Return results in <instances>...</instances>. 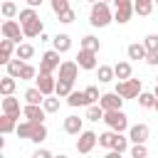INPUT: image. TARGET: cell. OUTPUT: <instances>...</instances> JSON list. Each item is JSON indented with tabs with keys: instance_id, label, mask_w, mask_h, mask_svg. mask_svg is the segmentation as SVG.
<instances>
[{
	"instance_id": "cell-23",
	"label": "cell",
	"mask_w": 158,
	"mask_h": 158,
	"mask_svg": "<svg viewBox=\"0 0 158 158\" xmlns=\"http://www.w3.org/2000/svg\"><path fill=\"white\" fill-rule=\"evenodd\" d=\"M15 79H17V77H12V74H5V77L0 79V94H2V96H7V94L15 91V86H17Z\"/></svg>"
},
{
	"instance_id": "cell-24",
	"label": "cell",
	"mask_w": 158,
	"mask_h": 158,
	"mask_svg": "<svg viewBox=\"0 0 158 158\" xmlns=\"http://www.w3.org/2000/svg\"><path fill=\"white\" fill-rule=\"evenodd\" d=\"M72 91H74V81H67V79H57V89H54V94H57V96L67 99Z\"/></svg>"
},
{
	"instance_id": "cell-18",
	"label": "cell",
	"mask_w": 158,
	"mask_h": 158,
	"mask_svg": "<svg viewBox=\"0 0 158 158\" xmlns=\"http://www.w3.org/2000/svg\"><path fill=\"white\" fill-rule=\"evenodd\" d=\"M15 128H17V116L2 114V116H0V133H2V136H7V133H12Z\"/></svg>"
},
{
	"instance_id": "cell-47",
	"label": "cell",
	"mask_w": 158,
	"mask_h": 158,
	"mask_svg": "<svg viewBox=\"0 0 158 158\" xmlns=\"http://www.w3.org/2000/svg\"><path fill=\"white\" fill-rule=\"evenodd\" d=\"M25 2H27L30 7H40V5H42V0H25Z\"/></svg>"
},
{
	"instance_id": "cell-33",
	"label": "cell",
	"mask_w": 158,
	"mask_h": 158,
	"mask_svg": "<svg viewBox=\"0 0 158 158\" xmlns=\"http://www.w3.org/2000/svg\"><path fill=\"white\" fill-rule=\"evenodd\" d=\"M32 54H35V47L32 44H17V49H15V57H20V59H32Z\"/></svg>"
},
{
	"instance_id": "cell-10",
	"label": "cell",
	"mask_w": 158,
	"mask_h": 158,
	"mask_svg": "<svg viewBox=\"0 0 158 158\" xmlns=\"http://www.w3.org/2000/svg\"><path fill=\"white\" fill-rule=\"evenodd\" d=\"M123 96L118 94V91H109V94H101V99H99V104L104 106V111H111V109H121L123 106Z\"/></svg>"
},
{
	"instance_id": "cell-3",
	"label": "cell",
	"mask_w": 158,
	"mask_h": 158,
	"mask_svg": "<svg viewBox=\"0 0 158 158\" xmlns=\"http://www.w3.org/2000/svg\"><path fill=\"white\" fill-rule=\"evenodd\" d=\"M104 123L109 128H114V131H126L128 128V116L121 109H111V111L104 114Z\"/></svg>"
},
{
	"instance_id": "cell-2",
	"label": "cell",
	"mask_w": 158,
	"mask_h": 158,
	"mask_svg": "<svg viewBox=\"0 0 158 158\" xmlns=\"http://www.w3.org/2000/svg\"><path fill=\"white\" fill-rule=\"evenodd\" d=\"M116 91H118L123 99H138V94L143 91V89H141V79H133V77L121 79V81L116 84Z\"/></svg>"
},
{
	"instance_id": "cell-32",
	"label": "cell",
	"mask_w": 158,
	"mask_h": 158,
	"mask_svg": "<svg viewBox=\"0 0 158 158\" xmlns=\"http://www.w3.org/2000/svg\"><path fill=\"white\" fill-rule=\"evenodd\" d=\"M81 47H84V49H91V52H99V49H101V42H99L94 35H86V37H81Z\"/></svg>"
},
{
	"instance_id": "cell-44",
	"label": "cell",
	"mask_w": 158,
	"mask_h": 158,
	"mask_svg": "<svg viewBox=\"0 0 158 158\" xmlns=\"http://www.w3.org/2000/svg\"><path fill=\"white\" fill-rule=\"evenodd\" d=\"M143 44H146L148 52H151V49H158V35H148V37L143 40Z\"/></svg>"
},
{
	"instance_id": "cell-28",
	"label": "cell",
	"mask_w": 158,
	"mask_h": 158,
	"mask_svg": "<svg viewBox=\"0 0 158 158\" xmlns=\"http://www.w3.org/2000/svg\"><path fill=\"white\" fill-rule=\"evenodd\" d=\"M35 123H37V121H30V118H25L22 123H17L15 133H17L20 138H30V136H32V128H35Z\"/></svg>"
},
{
	"instance_id": "cell-42",
	"label": "cell",
	"mask_w": 158,
	"mask_h": 158,
	"mask_svg": "<svg viewBox=\"0 0 158 158\" xmlns=\"http://www.w3.org/2000/svg\"><path fill=\"white\" fill-rule=\"evenodd\" d=\"M84 91H86V96H89V104H96V101L101 99V94H99V89H96V86H86Z\"/></svg>"
},
{
	"instance_id": "cell-26",
	"label": "cell",
	"mask_w": 158,
	"mask_h": 158,
	"mask_svg": "<svg viewBox=\"0 0 158 158\" xmlns=\"http://www.w3.org/2000/svg\"><path fill=\"white\" fill-rule=\"evenodd\" d=\"M30 141H32V143H42V141H47V126H44L42 121H37V123H35Z\"/></svg>"
},
{
	"instance_id": "cell-22",
	"label": "cell",
	"mask_w": 158,
	"mask_h": 158,
	"mask_svg": "<svg viewBox=\"0 0 158 158\" xmlns=\"http://www.w3.org/2000/svg\"><path fill=\"white\" fill-rule=\"evenodd\" d=\"M126 54H128V59H146L148 49H146V44H138V42H133V44H128Z\"/></svg>"
},
{
	"instance_id": "cell-21",
	"label": "cell",
	"mask_w": 158,
	"mask_h": 158,
	"mask_svg": "<svg viewBox=\"0 0 158 158\" xmlns=\"http://www.w3.org/2000/svg\"><path fill=\"white\" fill-rule=\"evenodd\" d=\"M52 44H54V49H57V52H69V47H72V37L62 32V35L52 37Z\"/></svg>"
},
{
	"instance_id": "cell-25",
	"label": "cell",
	"mask_w": 158,
	"mask_h": 158,
	"mask_svg": "<svg viewBox=\"0 0 158 158\" xmlns=\"http://www.w3.org/2000/svg\"><path fill=\"white\" fill-rule=\"evenodd\" d=\"M104 114H106V111H104L101 104H89V106H86V118H89V121H104Z\"/></svg>"
},
{
	"instance_id": "cell-19",
	"label": "cell",
	"mask_w": 158,
	"mask_h": 158,
	"mask_svg": "<svg viewBox=\"0 0 158 158\" xmlns=\"http://www.w3.org/2000/svg\"><path fill=\"white\" fill-rule=\"evenodd\" d=\"M44 101V91L40 86H30L25 91V104H42Z\"/></svg>"
},
{
	"instance_id": "cell-40",
	"label": "cell",
	"mask_w": 158,
	"mask_h": 158,
	"mask_svg": "<svg viewBox=\"0 0 158 158\" xmlns=\"http://www.w3.org/2000/svg\"><path fill=\"white\" fill-rule=\"evenodd\" d=\"M52 10L54 15H62L64 10H69V0H52Z\"/></svg>"
},
{
	"instance_id": "cell-15",
	"label": "cell",
	"mask_w": 158,
	"mask_h": 158,
	"mask_svg": "<svg viewBox=\"0 0 158 158\" xmlns=\"http://www.w3.org/2000/svg\"><path fill=\"white\" fill-rule=\"evenodd\" d=\"M22 32H25V37H40L44 32V25H42L40 17H35V20H30V22L22 25Z\"/></svg>"
},
{
	"instance_id": "cell-39",
	"label": "cell",
	"mask_w": 158,
	"mask_h": 158,
	"mask_svg": "<svg viewBox=\"0 0 158 158\" xmlns=\"http://www.w3.org/2000/svg\"><path fill=\"white\" fill-rule=\"evenodd\" d=\"M131 156H133V158H146V156H148V148H146L143 143H133Z\"/></svg>"
},
{
	"instance_id": "cell-30",
	"label": "cell",
	"mask_w": 158,
	"mask_h": 158,
	"mask_svg": "<svg viewBox=\"0 0 158 158\" xmlns=\"http://www.w3.org/2000/svg\"><path fill=\"white\" fill-rule=\"evenodd\" d=\"M114 74H116L118 81H121V79H128V77H131V64H128V62H116V64H114Z\"/></svg>"
},
{
	"instance_id": "cell-49",
	"label": "cell",
	"mask_w": 158,
	"mask_h": 158,
	"mask_svg": "<svg viewBox=\"0 0 158 158\" xmlns=\"http://www.w3.org/2000/svg\"><path fill=\"white\" fill-rule=\"evenodd\" d=\"M89 2H96V0H89Z\"/></svg>"
},
{
	"instance_id": "cell-4",
	"label": "cell",
	"mask_w": 158,
	"mask_h": 158,
	"mask_svg": "<svg viewBox=\"0 0 158 158\" xmlns=\"http://www.w3.org/2000/svg\"><path fill=\"white\" fill-rule=\"evenodd\" d=\"M114 5H116L114 22H118V25H126V22L131 20V15L136 12V10H133V0H114Z\"/></svg>"
},
{
	"instance_id": "cell-5",
	"label": "cell",
	"mask_w": 158,
	"mask_h": 158,
	"mask_svg": "<svg viewBox=\"0 0 158 158\" xmlns=\"http://www.w3.org/2000/svg\"><path fill=\"white\" fill-rule=\"evenodd\" d=\"M99 143V136L94 133V131H81L79 133V138H77V151L81 153V156H86V153H91L94 151V146Z\"/></svg>"
},
{
	"instance_id": "cell-37",
	"label": "cell",
	"mask_w": 158,
	"mask_h": 158,
	"mask_svg": "<svg viewBox=\"0 0 158 158\" xmlns=\"http://www.w3.org/2000/svg\"><path fill=\"white\" fill-rule=\"evenodd\" d=\"M35 17H40L37 10H35V7H25V10H20V17H17V20H20V25H25V22H30V20H35Z\"/></svg>"
},
{
	"instance_id": "cell-8",
	"label": "cell",
	"mask_w": 158,
	"mask_h": 158,
	"mask_svg": "<svg viewBox=\"0 0 158 158\" xmlns=\"http://www.w3.org/2000/svg\"><path fill=\"white\" fill-rule=\"evenodd\" d=\"M77 64L81 67V69H96L99 67V62H96V52H91V49H79V54H77Z\"/></svg>"
},
{
	"instance_id": "cell-16",
	"label": "cell",
	"mask_w": 158,
	"mask_h": 158,
	"mask_svg": "<svg viewBox=\"0 0 158 158\" xmlns=\"http://www.w3.org/2000/svg\"><path fill=\"white\" fill-rule=\"evenodd\" d=\"M12 49H15V40H10V37L0 40V64H7L12 59Z\"/></svg>"
},
{
	"instance_id": "cell-46",
	"label": "cell",
	"mask_w": 158,
	"mask_h": 158,
	"mask_svg": "<svg viewBox=\"0 0 158 158\" xmlns=\"http://www.w3.org/2000/svg\"><path fill=\"white\" fill-rule=\"evenodd\" d=\"M32 158H52V153H49V151H44V148H37V151L32 153Z\"/></svg>"
},
{
	"instance_id": "cell-51",
	"label": "cell",
	"mask_w": 158,
	"mask_h": 158,
	"mask_svg": "<svg viewBox=\"0 0 158 158\" xmlns=\"http://www.w3.org/2000/svg\"><path fill=\"white\" fill-rule=\"evenodd\" d=\"M156 5H158V0H156Z\"/></svg>"
},
{
	"instance_id": "cell-29",
	"label": "cell",
	"mask_w": 158,
	"mask_h": 158,
	"mask_svg": "<svg viewBox=\"0 0 158 158\" xmlns=\"http://www.w3.org/2000/svg\"><path fill=\"white\" fill-rule=\"evenodd\" d=\"M5 67H7V74H12V77H17V79H20V74H22V67H25V59L15 57V59H10Z\"/></svg>"
},
{
	"instance_id": "cell-14",
	"label": "cell",
	"mask_w": 158,
	"mask_h": 158,
	"mask_svg": "<svg viewBox=\"0 0 158 158\" xmlns=\"http://www.w3.org/2000/svg\"><path fill=\"white\" fill-rule=\"evenodd\" d=\"M2 114H10V116H17V118H20L22 109H20V101H17L12 94L2 96Z\"/></svg>"
},
{
	"instance_id": "cell-50",
	"label": "cell",
	"mask_w": 158,
	"mask_h": 158,
	"mask_svg": "<svg viewBox=\"0 0 158 158\" xmlns=\"http://www.w3.org/2000/svg\"><path fill=\"white\" fill-rule=\"evenodd\" d=\"M104 2H109V0H104Z\"/></svg>"
},
{
	"instance_id": "cell-7",
	"label": "cell",
	"mask_w": 158,
	"mask_h": 158,
	"mask_svg": "<svg viewBox=\"0 0 158 158\" xmlns=\"http://www.w3.org/2000/svg\"><path fill=\"white\" fill-rule=\"evenodd\" d=\"M2 37H10V40H15V42L20 44V40L25 37V32H22V25H20V22H15L12 17H7V20L2 22Z\"/></svg>"
},
{
	"instance_id": "cell-31",
	"label": "cell",
	"mask_w": 158,
	"mask_h": 158,
	"mask_svg": "<svg viewBox=\"0 0 158 158\" xmlns=\"http://www.w3.org/2000/svg\"><path fill=\"white\" fill-rule=\"evenodd\" d=\"M59 99H62V96H57V94H54V96H52V94H49V96H44V101H42L44 111H47V114H54V111H59Z\"/></svg>"
},
{
	"instance_id": "cell-1",
	"label": "cell",
	"mask_w": 158,
	"mask_h": 158,
	"mask_svg": "<svg viewBox=\"0 0 158 158\" xmlns=\"http://www.w3.org/2000/svg\"><path fill=\"white\" fill-rule=\"evenodd\" d=\"M89 22H91V27H106L109 22H114V12L109 10V2H104V0L91 2Z\"/></svg>"
},
{
	"instance_id": "cell-12",
	"label": "cell",
	"mask_w": 158,
	"mask_h": 158,
	"mask_svg": "<svg viewBox=\"0 0 158 158\" xmlns=\"http://www.w3.org/2000/svg\"><path fill=\"white\" fill-rule=\"evenodd\" d=\"M44 106L42 104H25L22 106V116L30 118V121H44Z\"/></svg>"
},
{
	"instance_id": "cell-43",
	"label": "cell",
	"mask_w": 158,
	"mask_h": 158,
	"mask_svg": "<svg viewBox=\"0 0 158 158\" xmlns=\"http://www.w3.org/2000/svg\"><path fill=\"white\" fill-rule=\"evenodd\" d=\"M57 17H59V22L69 25V22H74V17H77V15H74V10L69 7V10H64V12H62V15H57Z\"/></svg>"
},
{
	"instance_id": "cell-41",
	"label": "cell",
	"mask_w": 158,
	"mask_h": 158,
	"mask_svg": "<svg viewBox=\"0 0 158 158\" xmlns=\"http://www.w3.org/2000/svg\"><path fill=\"white\" fill-rule=\"evenodd\" d=\"M2 15H5V17H15V15H17V7H15V2L5 0V2H2Z\"/></svg>"
},
{
	"instance_id": "cell-20",
	"label": "cell",
	"mask_w": 158,
	"mask_h": 158,
	"mask_svg": "<svg viewBox=\"0 0 158 158\" xmlns=\"http://www.w3.org/2000/svg\"><path fill=\"white\" fill-rule=\"evenodd\" d=\"M67 104L69 106H89V96H86V91H72L69 96H67Z\"/></svg>"
},
{
	"instance_id": "cell-48",
	"label": "cell",
	"mask_w": 158,
	"mask_h": 158,
	"mask_svg": "<svg viewBox=\"0 0 158 158\" xmlns=\"http://www.w3.org/2000/svg\"><path fill=\"white\" fill-rule=\"evenodd\" d=\"M153 109H156V111H158V99H156V106H153Z\"/></svg>"
},
{
	"instance_id": "cell-17",
	"label": "cell",
	"mask_w": 158,
	"mask_h": 158,
	"mask_svg": "<svg viewBox=\"0 0 158 158\" xmlns=\"http://www.w3.org/2000/svg\"><path fill=\"white\" fill-rule=\"evenodd\" d=\"M81 121H84V118H79V116H74V114L67 116V118H64V131H67L69 136H79V133L84 131V128H81Z\"/></svg>"
},
{
	"instance_id": "cell-38",
	"label": "cell",
	"mask_w": 158,
	"mask_h": 158,
	"mask_svg": "<svg viewBox=\"0 0 158 158\" xmlns=\"http://www.w3.org/2000/svg\"><path fill=\"white\" fill-rule=\"evenodd\" d=\"M37 72H40V69H35L32 64H27V62H25V67H22V74H20V79H25V81H27V79H35V77H37Z\"/></svg>"
},
{
	"instance_id": "cell-9",
	"label": "cell",
	"mask_w": 158,
	"mask_h": 158,
	"mask_svg": "<svg viewBox=\"0 0 158 158\" xmlns=\"http://www.w3.org/2000/svg\"><path fill=\"white\" fill-rule=\"evenodd\" d=\"M37 86L44 91V96H49L57 89V79L52 77V72H37Z\"/></svg>"
},
{
	"instance_id": "cell-36",
	"label": "cell",
	"mask_w": 158,
	"mask_h": 158,
	"mask_svg": "<svg viewBox=\"0 0 158 158\" xmlns=\"http://www.w3.org/2000/svg\"><path fill=\"white\" fill-rule=\"evenodd\" d=\"M114 136H116V131L111 128V131H104V133H99V146L101 148H111V143H114Z\"/></svg>"
},
{
	"instance_id": "cell-13",
	"label": "cell",
	"mask_w": 158,
	"mask_h": 158,
	"mask_svg": "<svg viewBox=\"0 0 158 158\" xmlns=\"http://www.w3.org/2000/svg\"><path fill=\"white\" fill-rule=\"evenodd\" d=\"M148 136H151V131H148V126H146V123H136V126H131V128H128V138H131L133 143H146V141H148Z\"/></svg>"
},
{
	"instance_id": "cell-45",
	"label": "cell",
	"mask_w": 158,
	"mask_h": 158,
	"mask_svg": "<svg viewBox=\"0 0 158 158\" xmlns=\"http://www.w3.org/2000/svg\"><path fill=\"white\" fill-rule=\"evenodd\" d=\"M146 64H151V67L158 64V49H151V52L146 54Z\"/></svg>"
},
{
	"instance_id": "cell-35",
	"label": "cell",
	"mask_w": 158,
	"mask_h": 158,
	"mask_svg": "<svg viewBox=\"0 0 158 158\" xmlns=\"http://www.w3.org/2000/svg\"><path fill=\"white\" fill-rule=\"evenodd\" d=\"M138 106H143V109H153V106H156V94L141 91V94H138Z\"/></svg>"
},
{
	"instance_id": "cell-6",
	"label": "cell",
	"mask_w": 158,
	"mask_h": 158,
	"mask_svg": "<svg viewBox=\"0 0 158 158\" xmlns=\"http://www.w3.org/2000/svg\"><path fill=\"white\" fill-rule=\"evenodd\" d=\"M59 54L62 52H57V49H47L44 54H42V59H40V72H54V69H59Z\"/></svg>"
},
{
	"instance_id": "cell-11",
	"label": "cell",
	"mask_w": 158,
	"mask_h": 158,
	"mask_svg": "<svg viewBox=\"0 0 158 158\" xmlns=\"http://www.w3.org/2000/svg\"><path fill=\"white\" fill-rule=\"evenodd\" d=\"M79 64H77V59L72 62V59H67V62H62L59 64V79H67V81H74L77 79V74H79Z\"/></svg>"
},
{
	"instance_id": "cell-34",
	"label": "cell",
	"mask_w": 158,
	"mask_h": 158,
	"mask_svg": "<svg viewBox=\"0 0 158 158\" xmlns=\"http://www.w3.org/2000/svg\"><path fill=\"white\" fill-rule=\"evenodd\" d=\"M96 74H99V81H101V84H106V81H111V79L116 77V74H114V67H109V64H101Z\"/></svg>"
},
{
	"instance_id": "cell-27",
	"label": "cell",
	"mask_w": 158,
	"mask_h": 158,
	"mask_svg": "<svg viewBox=\"0 0 158 158\" xmlns=\"http://www.w3.org/2000/svg\"><path fill=\"white\" fill-rule=\"evenodd\" d=\"M153 2H156V0H133V10H136V15H141V17L151 15Z\"/></svg>"
}]
</instances>
